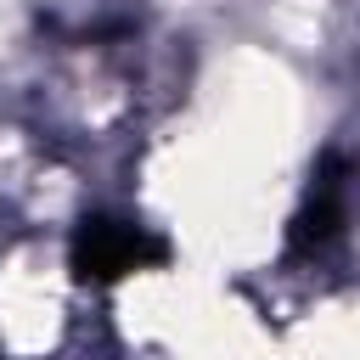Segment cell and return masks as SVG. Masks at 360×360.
I'll return each instance as SVG.
<instances>
[{
    "label": "cell",
    "mask_w": 360,
    "mask_h": 360,
    "mask_svg": "<svg viewBox=\"0 0 360 360\" xmlns=\"http://www.w3.org/2000/svg\"><path fill=\"white\" fill-rule=\"evenodd\" d=\"M169 259V242L152 231V225H135V219H112V214H90L73 242H68V264L79 281L90 287H112L124 276H141V270H158Z\"/></svg>",
    "instance_id": "cell-1"
},
{
    "label": "cell",
    "mask_w": 360,
    "mask_h": 360,
    "mask_svg": "<svg viewBox=\"0 0 360 360\" xmlns=\"http://www.w3.org/2000/svg\"><path fill=\"white\" fill-rule=\"evenodd\" d=\"M343 219H349V169H343L338 152H326L304 202H298V214H292V231H287L292 253H326L343 236Z\"/></svg>",
    "instance_id": "cell-2"
}]
</instances>
